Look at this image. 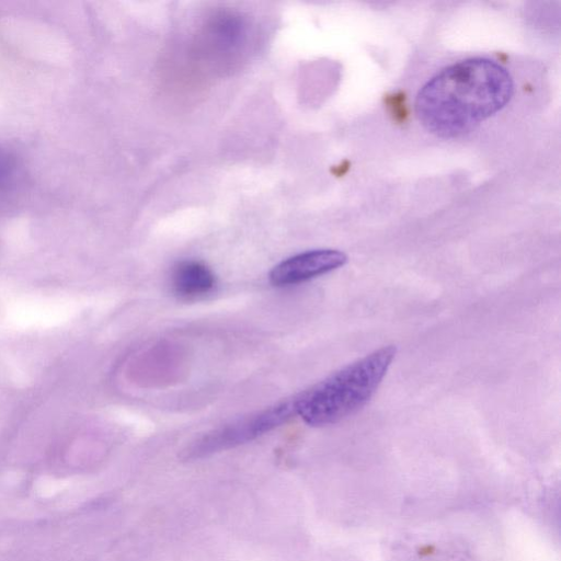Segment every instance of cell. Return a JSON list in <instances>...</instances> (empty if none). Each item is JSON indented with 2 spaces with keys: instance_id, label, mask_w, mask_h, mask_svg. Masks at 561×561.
<instances>
[{
  "instance_id": "1",
  "label": "cell",
  "mask_w": 561,
  "mask_h": 561,
  "mask_svg": "<svg viewBox=\"0 0 561 561\" xmlns=\"http://www.w3.org/2000/svg\"><path fill=\"white\" fill-rule=\"evenodd\" d=\"M517 93V80L497 58L470 56L440 67L417 89V123L444 140L461 139L503 113Z\"/></svg>"
},
{
  "instance_id": "2",
  "label": "cell",
  "mask_w": 561,
  "mask_h": 561,
  "mask_svg": "<svg viewBox=\"0 0 561 561\" xmlns=\"http://www.w3.org/2000/svg\"><path fill=\"white\" fill-rule=\"evenodd\" d=\"M397 348L382 346L296 396V414L310 426L335 424L359 411L386 376Z\"/></svg>"
},
{
  "instance_id": "3",
  "label": "cell",
  "mask_w": 561,
  "mask_h": 561,
  "mask_svg": "<svg viewBox=\"0 0 561 561\" xmlns=\"http://www.w3.org/2000/svg\"><path fill=\"white\" fill-rule=\"evenodd\" d=\"M294 415H297L295 399L280 401L207 433L186 449L184 457L201 458L245 444L280 426Z\"/></svg>"
},
{
  "instance_id": "4",
  "label": "cell",
  "mask_w": 561,
  "mask_h": 561,
  "mask_svg": "<svg viewBox=\"0 0 561 561\" xmlns=\"http://www.w3.org/2000/svg\"><path fill=\"white\" fill-rule=\"evenodd\" d=\"M347 262V255L334 249L305 251L287 257L270 272L272 285L293 286L332 272Z\"/></svg>"
},
{
  "instance_id": "5",
  "label": "cell",
  "mask_w": 561,
  "mask_h": 561,
  "mask_svg": "<svg viewBox=\"0 0 561 561\" xmlns=\"http://www.w3.org/2000/svg\"><path fill=\"white\" fill-rule=\"evenodd\" d=\"M216 285L214 272L203 262L185 260L171 272V288L181 298H197L210 293Z\"/></svg>"
}]
</instances>
